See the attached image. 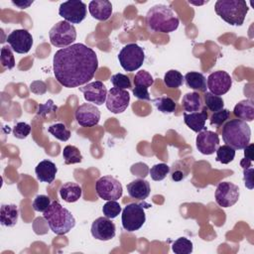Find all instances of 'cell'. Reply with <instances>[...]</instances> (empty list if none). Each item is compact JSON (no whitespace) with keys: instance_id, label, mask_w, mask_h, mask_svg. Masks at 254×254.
<instances>
[{"instance_id":"1","label":"cell","mask_w":254,"mask_h":254,"mask_svg":"<svg viewBox=\"0 0 254 254\" xmlns=\"http://www.w3.org/2000/svg\"><path fill=\"white\" fill-rule=\"evenodd\" d=\"M97 68L96 53L81 43L60 49L54 55L55 77L61 85L67 88L87 83L93 78Z\"/></svg>"},{"instance_id":"2","label":"cell","mask_w":254,"mask_h":254,"mask_svg":"<svg viewBox=\"0 0 254 254\" xmlns=\"http://www.w3.org/2000/svg\"><path fill=\"white\" fill-rule=\"evenodd\" d=\"M146 23L150 30L168 34L178 29L180 20L169 6L157 4L148 10L146 14Z\"/></svg>"},{"instance_id":"3","label":"cell","mask_w":254,"mask_h":254,"mask_svg":"<svg viewBox=\"0 0 254 254\" xmlns=\"http://www.w3.org/2000/svg\"><path fill=\"white\" fill-rule=\"evenodd\" d=\"M44 218L50 229L57 235L66 234L75 226L73 215L59 200L52 201L51 205L44 211Z\"/></svg>"},{"instance_id":"4","label":"cell","mask_w":254,"mask_h":254,"mask_svg":"<svg viewBox=\"0 0 254 254\" xmlns=\"http://www.w3.org/2000/svg\"><path fill=\"white\" fill-rule=\"evenodd\" d=\"M222 139L234 150H242L250 143L251 129L246 121L229 120L222 127Z\"/></svg>"},{"instance_id":"5","label":"cell","mask_w":254,"mask_h":254,"mask_svg":"<svg viewBox=\"0 0 254 254\" xmlns=\"http://www.w3.org/2000/svg\"><path fill=\"white\" fill-rule=\"evenodd\" d=\"M214 10L226 23L232 26H241L249 8L244 0H217Z\"/></svg>"},{"instance_id":"6","label":"cell","mask_w":254,"mask_h":254,"mask_svg":"<svg viewBox=\"0 0 254 254\" xmlns=\"http://www.w3.org/2000/svg\"><path fill=\"white\" fill-rule=\"evenodd\" d=\"M149 207H151V204L144 200L140 203L132 202L127 204L122 210L121 221L123 228L129 232L140 229L146 221L145 208Z\"/></svg>"},{"instance_id":"7","label":"cell","mask_w":254,"mask_h":254,"mask_svg":"<svg viewBox=\"0 0 254 254\" xmlns=\"http://www.w3.org/2000/svg\"><path fill=\"white\" fill-rule=\"evenodd\" d=\"M50 42L57 48H66L75 41L76 30L74 26L66 21H60L54 25L49 32Z\"/></svg>"},{"instance_id":"8","label":"cell","mask_w":254,"mask_h":254,"mask_svg":"<svg viewBox=\"0 0 254 254\" xmlns=\"http://www.w3.org/2000/svg\"><path fill=\"white\" fill-rule=\"evenodd\" d=\"M145 53L143 49L135 43L125 45L118 54V61L122 68L126 71L138 69L144 63Z\"/></svg>"},{"instance_id":"9","label":"cell","mask_w":254,"mask_h":254,"mask_svg":"<svg viewBox=\"0 0 254 254\" xmlns=\"http://www.w3.org/2000/svg\"><path fill=\"white\" fill-rule=\"evenodd\" d=\"M97 195L104 200H117L122 196L121 183L111 176H103L95 184Z\"/></svg>"},{"instance_id":"10","label":"cell","mask_w":254,"mask_h":254,"mask_svg":"<svg viewBox=\"0 0 254 254\" xmlns=\"http://www.w3.org/2000/svg\"><path fill=\"white\" fill-rule=\"evenodd\" d=\"M86 5L80 0L63 2L59 8V15L70 24H79L86 17Z\"/></svg>"},{"instance_id":"11","label":"cell","mask_w":254,"mask_h":254,"mask_svg":"<svg viewBox=\"0 0 254 254\" xmlns=\"http://www.w3.org/2000/svg\"><path fill=\"white\" fill-rule=\"evenodd\" d=\"M238 186L230 182L219 183L215 190V201L219 206L230 207L234 205L239 199Z\"/></svg>"},{"instance_id":"12","label":"cell","mask_w":254,"mask_h":254,"mask_svg":"<svg viewBox=\"0 0 254 254\" xmlns=\"http://www.w3.org/2000/svg\"><path fill=\"white\" fill-rule=\"evenodd\" d=\"M106 107L109 111L114 114L124 112L129 106L130 94L125 89H119L112 87L107 92L106 96Z\"/></svg>"},{"instance_id":"13","label":"cell","mask_w":254,"mask_h":254,"mask_svg":"<svg viewBox=\"0 0 254 254\" xmlns=\"http://www.w3.org/2000/svg\"><path fill=\"white\" fill-rule=\"evenodd\" d=\"M207 88L209 92L215 95H223L231 88L232 78L224 70H216L211 72L206 80Z\"/></svg>"},{"instance_id":"14","label":"cell","mask_w":254,"mask_h":254,"mask_svg":"<svg viewBox=\"0 0 254 254\" xmlns=\"http://www.w3.org/2000/svg\"><path fill=\"white\" fill-rule=\"evenodd\" d=\"M6 41L10 45L11 49L18 54H27L33 45L32 35L24 29L12 31L8 35Z\"/></svg>"},{"instance_id":"15","label":"cell","mask_w":254,"mask_h":254,"mask_svg":"<svg viewBox=\"0 0 254 254\" xmlns=\"http://www.w3.org/2000/svg\"><path fill=\"white\" fill-rule=\"evenodd\" d=\"M74 116L80 126L93 127L97 125L100 120V111L91 103H83L76 108Z\"/></svg>"},{"instance_id":"16","label":"cell","mask_w":254,"mask_h":254,"mask_svg":"<svg viewBox=\"0 0 254 254\" xmlns=\"http://www.w3.org/2000/svg\"><path fill=\"white\" fill-rule=\"evenodd\" d=\"M90 231L95 239L108 241L115 236L116 227L110 218L106 216H100L92 222Z\"/></svg>"},{"instance_id":"17","label":"cell","mask_w":254,"mask_h":254,"mask_svg":"<svg viewBox=\"0 0 254 254\" xmlns=\"http://www.w3.org/2000/svg\"><path fill=\"white\" fill-rule=\"evenodd\" d=\"M195 144L197 150L203 155H211L216 152L219 147V136L217 133L209 130H202L198 132Z\"/></svg>"},{"instance_id":"18","label":"cell","mask_w":254,"mask_h":254,"mask_svg":"<svg viewBox=\"0 0 254 254\" xmlns=\"http://www.w3.org/2000/svg\"><path fill=\"white\" fill-rule=\"evenodd\" d=\"M79 90L83 93L84 99L88 102H92L96 105H102L106 101L107 89L103 82L92 81L86 85L79 87Z\"/></svg>"},{"instance_id":"19","label":"cell","mask_w":254,"mask_h":254,"mask_svg":"<svg viewBox=\"0 0 254 254\" xmlns=\"http://www.w3.org/2000/svg\"><path fill=\"white\" fill-rule=\"evenodd\" d=\"M207 111L206 107L202 108L201 111L197 112H184V121L186 125L191 129L193 132H200L202 130H206L205 127V121L207 119Z\"/></svg>"},{"instance_id":"20","label":"cell","mask_w":254,"mask_h":254,"mask_svg":"<svg viewBox=\"0 0 254 254\" xmlns=\"http://www.w3.org/2000/svg\"><path fill=\"white\" fill-rule=\"evenodd\" d=\"M90 15L98 21H106L112 14V4L108 0H92L89 2Z\"/></svg>"},{"instance_id":"21","label":"cell","mask_w":254,"mask_h":254,"mask_svg":"<svg viewBox=\"0 0 254 254\" xmlns=\"http://www.w3.org/2000/svg\"><path fill=\"white\" fill-rule=\"evenodd\" d=\"M127 191L130 197L145 200L151 191L150 184L143 179H135L127 185Z\"/></svg>"},{"instance_id":"22","label":"cell","mask_w":254,"mask_h":254,"mask_svg":"<svg viewBox=\"0 0 254 254\" xmlns=\"http://www.w3.org/2000/svg\"><path fill=\"white\" fill-rule=\"evenodd\" d=\"M57 172H58V168L56 167L55 163H53L50 160L41 161L35 169L37 179L40 182L48 183V184H51L54 182Z\"/></svg>"},{"instance_id":"23","label":"cell","mask_w":254,"mask_h":254,"mask_svg":"<svg viewBox=\"0 0 254 254\" xmlns=\"http://www.w3.org/2000/svg\"><path fill=\"white\" fill-rule=\"evenodd\" d=\"M19 210L18 206L14 203L2 204L0 208V222L3 226L13 227L18 221Z\"/></svg>"},{"instance_id":"24","label":"cell","mask_w":254,"mask_h":254,"mask_svg":"<svg viewBox=\"0 0 254 254\" xmlns=\"http://www.w3.org/2000/svg\"><path fill=\"white\" fill-rule=\"evenodd\" d=\"M233 114L240 120L251 122L254 119V102L252 99L239 101L233 109Z\"/></svg>"},{"instance_id":"25","label":"cell","mask_w":254,"mask_h":254,"mask_svg":"<svg viewBox=\"0 0 254 254\" xmlns=\"http://www.w3.org/2000/svg\"><path fill=\"white\" fill-rule=\"evenodd\" d=\"M61 197L66 202L77 201L82 194V190L79 185L72 182L64 183L60 189Z\"/></svg>"},{"instance_id":"26","label":"cell","mask_w":254,"mask_h":254,"mask_svg":"<svg viewBox=\"0 0 254 254\" xmlns=\"http://www.w3.org/2000/svg\"><path fill=\"white\" fill-rule=\"evenodd\" d=\"M184 79L186 81V85L189 88L201 92H206V78L202 73L197 71H190L184 76Z\"/></svg>"},{"instance_id":"27","label":"cell","mask_w":254,"mask_h":254,"mask_svg":"<svg viewBox=\"0 0 254 254\" xmlns=\"http://www.w3.org/2000/svg\"><path fill=\"white\" fill-rule=\"evenodd\" d=\"M202 99L197 92L186 93L182 99V106L186 112H197L202 109Z\"/></svg>"},{"instance_id":"28","label":"cell","mask_w":254,"mask_h":254,"mask_svg":"<svg viewBox=\"0 0 254 254\" xmlns=\"http://www.w3.org/2000/svg\"><path fill=\"white\" fill-rule=\"evenodd\" d=\"M153 102L157 109L165 114H170L175 112L177 108L176 102L169 96H160L153 99Z\"/></svg>"},{"instance_id":"29","label":"cell","mask_w":254,"mask_h":254,"mask_svg":"<svg viewBox=\"0 0 254 254\" xmlns=\"http://www.w3.org/2000/svg\"><path fill=\"white\" fill-rule=\"evenodd\" d=\"M63 158L64 160L65 165L76 164L82 161V155L79 149L73 145H67L64 148Z\"/></svg>"},{"instance_id":"30","label":"cell","mask_w":254,"mask_h":254,"mask_svg":"<svg viewBox=\"0 0 254 254\" xmlns=\"http://www.w3.org/2000/svg\"><path fill=\"white\" fill-rule=\"evenodd\" d=\"M184 82L183 74L177 69H170L164 75V83L169 88H178Z\"/></svg>"},{"instance_id":"31","label":"cell","mask_w":254,"mask_h":254,"mask_svg":"<svg viewBox=\"0 0 254 254\" xmlns=\"http://www.w3.org/2000/svg\"><path fill=\"white\" fill-rule=\"evenodd\" d=\"M204 103H205V107L212 112L221 110L224 106V101L222 97L215 95L209 91H206L204 94Z\"/></svg>"},{"instance_id":"32","label":"cell","mask_w":254,"mask_h":254,"mask_svg":"<svg viewBox=\"0 0 254 254\" xmlns=\"http://www.w3.org/2000/svg\"><path fill=\"white\" fill-rule=\"evenodd\" d=\"M234 157H235V150L226 144L218 147L216 150L215 160L221 164H229L230 162L233 161Z\"/></svg>"},{"instance_id":"33","label":"cell","mask_w":254,"mask_h":254,"mask_svg":"<svg viewBox=\"0 0 254 254\" xmlns=\"http://www.w3.org/2000/svg\"><path fill=\"white\" fill-rule=\"evenodd\" d=\"M48 131L57 139L60 141L65 142L70 137V131L67 129V127L63 123H56L51 125L48 128Z\"/></svg>"},{"instance_id":"34","label":"cell","mask_w":254,"mask_h":254,"mask_svg":"<svg viewBox=\"0 0 254 254\" xmlns=\"http://www.w3.org/2000/svg\"><path fill=\"white\" fill-rule=\"evenodd\" d=\"M192 242L186 237L178 238L172 245V250L176 254H190L192 252Z\"/></svg>"},{"instance_id":"35","label":"cell","mask_w":254,"mask_h":254,"mask_svg":"<svg viewBox=\"0 0 254 254\" xmlns=\"http://www.w3.org/2000/svg\"><path fill=\"white\" fill-rule=\"evenodd\" d=\"M149 173L153 181L159 182L164 180L167 177V175L170 173V167L165 163L156 164L153 167H151V169L149 170Z\"/></svg>"},{"instance_id":"36","label":"cell","mask_w":254,"mask_h":254,"mask_svg":"<svg viewBox=\"0 0 254 254\" xmlns=\"http://www.w3.org/2000/svg\"><path fill=\"white\" fill-rule=\"evenodd\" d=\"M134 84L135 86H144L148 88L154 84V78L149 71L142 69L135 74Z\"/></svg>"},{"instance_id":"37","label":"cell","mask_w":254,"mask_h":254,"mask_svg":"<svg viewBox=\"0 0 254 254\" xmlns=\"http://www.w3.org/2000/svg\"><path fill=\"white\" fill-rule=\"evenodd\" d=\"M121 211L122 208L116 200H107V202L104 203L102 206L103 215L110 219L117 217Z\"/></svg>"},{"instance_id":"38","label":"cell","mask_w":254,"mask_h":254,"mask_svg":"<svg viewBox=\"0 0 254 254\" xmlns=\"http://www.w3.org/2000/svg\"><path fill=\"white\" fill-rule=\"evenodd\" d=\"M0 61H1L2 66L4 68L12 69L15 66V59H14L11 47L6 46V47H2L1 48Z\"/></svg>"},{"instance_id":"39","label":"cell","mask_w":254,"mask_h":254,"mask_svg":"<svg viewBox=\"0 0 254 254\" xmlns=\"http://www.w3.org/2000/svg\"><path fill=\"white\" fill-rule=\"evenodd\" d=\"M111 83L114 87L119 89H128L131 88V81L126 74L115 73L111 76Z\"/></svg>"},{"instance_id":"40","label":"cell","mask_w":254,"mask_h":254,"mask_svg":"<svg viewBox=\"0 0 254 254\" xmlns=\"http://www.w3.org/2000/svg\"><path fill=\"white\" fill-rule=\"evenodd\" d=\"M183 162H177L176 164L173 165V169L171 172V178L175 182H180L184 180L188 174H189V169L188 167H183Z\"/></svg>"},{"instance_id":"41","label":"cell","mask_w":254,"mask_h":254,"mask_svg":"<svg viewBox=\"0 0 254 254\" xmlns=\"http://www.w3.org/2000/svg\"><path fill=\"white\" fill-rule=\"evenodd\" d=\"M51 203H52V201L49 196H47L45 194H39L33 200L32 206H33L34 210L39 211V212H44L51 205Z\"/></svg>"},{"instance_id":"42","label":"cell","mask_w":254,"mask_h":254,"mask_svg":"<svg viewBox=\"0 0 254 254\" xmlns=\"http://www.w3.org/2000/svg\"><path fill=\"white\" fill-rule=\"evenodd\" d=\"M229 116H230V111L228 109L222 108L221 110H218L212 113V115L210 116L209 122L211 125L220 126L229 118Z\"/></svg>"},{"instance_id":"43","label":"cell","mask_w":254,"mask_h":254,"mask_svg":"<svg viewBox=\"0 0 254 254\" xmlns=\"http://www.w3.org/2000/svg\"><path fill=\"white\" fill-rule=\"evenodd\" d=\"M12 132L17 139H25L31 132V126L26 122H18L13 127Z\"/></svg>"},{"instance_id":"44","label":"cell","mask_w":254,"mask_h":254,"mask_svg":"<svg viewBox=\"0 0 254 254\" xmlns=\"http://www.w3.org/2000/svg\"><path fill=\"white\" fill-rule=\"evenodd\" d=\"M253 144H248L244 148V158L240 162V166L243 169H247L252 166V161H253Z\"/></svg>"},{"instance_id":"45","label":"cell","mask_w":254,"mask_h":254,"mask_svg":"<svg viewBox=\"0 0 254 254\" xmlns=\"http://www.w3.org/2000/svg\"><path fill=\"white\" fill-rule=\"evenodd\" d=\"M134 96H136L138 99H142V100H151L150 98V94L148 91L147 87L144 86H135L132 90Z\"/></svg>"},{"instance_id":"46","label":"cell","mask_w":254,"mask_h":254,"mask_svg":"<svg viewBox=\"0 0 254 254\" xmlns=\"http://www.w3.org/2000/svg\"><path fill=\"white\" fill-rule=\"evenodd\" d=\"M253 172H254V169H253L252 166L247 168V169H243L244 185L249 190H252L253 187H254V185H253Z\"/></svg>"},{"instance_id":"47","label":"cell","mask_w":254,"mask_h":254,"mask_svg":"<svg viewBox=\"0 0 254 254\" xmlns=\"http://www.w3.org/2000/svg\"><path fill=\"white\" fill-rule=\"evenodd\" d=\"M58 107L54 104L52 99H49L45 104L43 105H39V109H38V114L45 116L47 114V112L50 111H57Z\"/></svg>"},{"instance_id":"48","label":"cell","mask_w":254,"mask_h":254,"mask_svg":"<svg viewBox=\"0 0 254 254\" xmlns=\"http://www.w3.org/2000/svg\"><path fill=\"white\" fill-rule=\"evenodd\" d=\"M12 3L18 6L20 9H26L33 3V1H12Z\"/></svg>"}]
</instances>
